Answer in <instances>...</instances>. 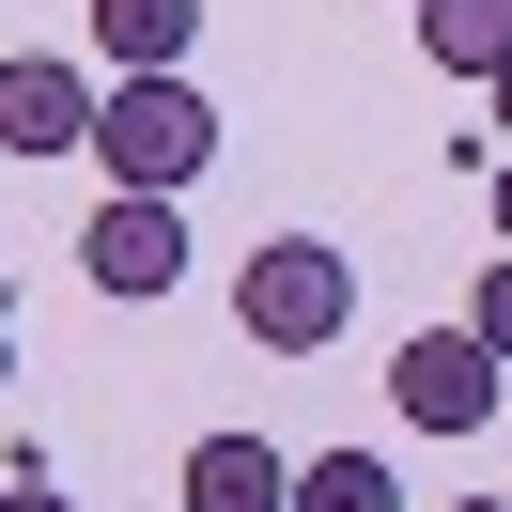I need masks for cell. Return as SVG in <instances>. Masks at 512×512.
<instances>
[{"mask_svg": "<svg viewBox=\"0 0 512 512\" xmlns=\"http://www.w3.org/2000/svg\"><path fill=\"white\" fill-rule=\"evenodd\" d=\"M94 171H109V187L187 202L202 171H218V109H202L187 78H109V94H94Z\"/></svg>", "mask_w": 512, "mask_h": 512, "instance_id": "1", "label": "cell"}, {"mask_svg": "<svg viewBox=\"0 0 512 512\" xmlns=\"http://www.w3.org/2000/svg\"><path fill=\"white\" fill-rule=\"evenodd\" d=\"M233 326H249L264 357H326L357 326V264L326 249V233H264V249L233 264Z\"/></svg>", "mask_w": 512, "mask_h": 512, "instance_id": "2", "label": "cell"}, {"mask_svg": "<svg viewBox=\"0 0 512 512\" xmlns=\"http://www.w3.org/2000/svg\"><path fill=\"white\" fill-rule=\"evenodd\" d=\"M388 404H404L419 435H481V419L512 404V373L481 357V326H419V342L388 357Z\"/></svg>", "mask_w": 512, "mask_h": 512, "instance_id": "3", "label": "cell"}, {"mask_svg": "<svg viewBox=\"0 0 512 512\" xmlns=\"http://www.w3.org/2000/svg\"><path fill=\"white\" fill-rule=\"evenodd\" d=\"M78 264H94V295H140V311H156V295L187 280V218H171L156 187H109L94 233H78Z\"/></svg>", "mask_w": 512, "mask_h": 512, "instance_id": "4", "label": "cell"}, {"mask_svg": "<svg viewBox=\"0 0 512 512\" xmlns=\"http://www.w3.org/2000/svg\"><path fill=\"white\" fill-rule=\"evenodd\" d=\"M0 156L32 171V156H94V78L63 63V47H16L0 63Z\"/></svg>", "mask_w": 512, "mask_h": 512, "instance_id": "5", "label": "cell"}, {"mask_svg": "<svg viewBox=\"0 0 512 512\" xmlns=\"http://www.w3.org/2000/svg\"><path fill=\"white\" fill-rule=\"evenodd\" d=\"M202 47V0H94V63L109 78H187Z\"/></svg>", "mask_w": 512, "mask_h": 512, "instance_id": "6", "label": "cell"}, {"mask_svg": "<svg viewBox=\"0 0 512 512\" xmlns=\"http://www.w3.org/2000/svg\"><path fill=\"white\" fill-rule=\"evenodd\" d=\"M187 512H295V450H264V435H202V450H187Z\"/></svg>", "mask_w": 512, "mask_h": 512, "instance_id": "7", "label": "cell"}, {"mask_svg": "<svg viewBox=\"0 0 512 512\" xmlns=\"http://www.w3.org/2000/svg\"><path fill=\"white\" fill-rule=\"evenodd\" d=\"M419 63L435 78H497L512 63V0H419Z\"/></svg>", "mask_w": 512, "mask_h": 512, "instance_id": "8", "label": "cell"}, {"mask_svg": "<svg viewBox=\"0 0 512 512\" xmlns=\"http://www.w3.org/2000/svg\"><path fill=\"white\" fill-rule=\"evenodd\" d=\"M295 512H404V481H388V450H311L295 466Z\"/></svg>", "mask_w": 512, "mask_h": 512, "instance_id": "9", "label": "cell"}, {"mask_svg": "<svg viewBox=\"0 0 512 512\" xmlns=\"http://www.w3.org/2000/svg\"><path fill=\"white\" fill-rule=\"evenodd\" d=\"M466 326H481V357H497V373H512V249L481 264V295H466Z\"/></svg>", "mask_w": 512, "mask_h": 512, "instance_id": "10", "label": "cell"}, {"mask_svg": "<svg viewBox=\"0 0 512 512\" xmlns=\"http://www.w3.org/2000/svg\"><path fill=\"white\" fill-rule=\"evenodd\" d=\"M0 512H78V497H47V481H32V466H16V481H0Z\"/></svg>", "mask_w": 512, "mask_h": 512, "instance_id": "11", "label": "cell"}, {"mask_svg": "<svg viewBox=\"0 0 512 512\" xmlns=\"http://www.w3.org/2000/svg\"><path fill=\"white\" fill-rule=\"evenodd\" d=\"M0 388H16V295H0Z\"/></svg>", "mask_w": 512, "mask_h": 512, "instance_id": "12", "label": "cell"}, {"mask_svg": "<svg viewBox=\"0 0 512 512\" xmlns=\"http://www.w3.org/2000/svg\"><path fill=\"white\" fill-rule=\"evenodd\" d=\"M497 249H512V156H497Z\"/></svg>", "mask_w": 512, "mask_h": 512, "instance_id": "13", "label": "cell"}, {"mask_svg": "<svg viewBox=\"0 0 512 512\" xmlns=\"http://www.w3.org/2000/svg\"><path fill=\"white\" fill-rule=\"evenodd\" d=\"M481 94H497V125H512V63H497V78H481Z\"/></svg>", "mask_w": 512, "mask_h": 512, "instance_id": "14", "label": "cell"}, {"mask_svg": "<svg viewBox=\"0 0 512 512\" xmlns=\"http://www.w3.org/2000/svg\"><path fill=\"white\" fill-rule=\"evenodd\" d=\"M450 512H512V497H450Z\"/></svg>", "mask_w": 512, "mask_h": 512, "instance_id": "15", "label": "cell"}]
</instances>
